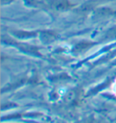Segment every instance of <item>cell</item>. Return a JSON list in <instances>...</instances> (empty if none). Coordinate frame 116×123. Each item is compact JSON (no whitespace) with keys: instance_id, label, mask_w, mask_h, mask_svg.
Here are the masks:
<instances>
[{"instance_id":"1","label":"cell","mask_w":116,"mask_h":123,"mask_svg":"<svg viewBox=\"0 0 116 123\" xmlns=\"http://www.w3.org/2000/svg\"><path fill=\"white\" fill-rule=\"evenodd\" d=\"M54 6L57 9H65L68 7L69 4L65 0H56L55 2L54 3Z\"/></svg>"}]
</instances>
